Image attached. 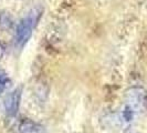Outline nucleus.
<instances>
[{"instance_id": "obj_1", "label": "nucleus", "mask_w": 147, "mask_h": 133, "mask_svg": "<svg viewBox=\"0 0 147 133\" xmlns=\"http://www.w3.org/2000/svg\"><path fill=\"white\" fill-rule=\"evenodd\" d=\"M42 15L41 8H33L24 18H22L17 26L15 33V44L18 48H22L28 42L33 29L37 27L38 22Z\"/></svg>"}, {"instance_id": "obj_2", "label": "nucleus", "mask_w": 147, "mask_h": 133, "mask_svg": "<svg viewBox=\"0 0 147 133\" xmlns=\"http://www.w3.org/2000/svg\"><path fill=\"white\" fill-rule=\"evenodd\" d=\"M146 91L142 88H132L126 92L125 110L132 112L133 114L140 111L146 103Z\"/></svg>"}, {"instance_id": "obj_7", "label": "nucleus", "mask_w": 147, "mask_h": 133, "mask_svg": "<svg viewBox=\"0 0 147 133\" xmlns=\"http://www.w3.org/2000/svg\"><path fill=\"white\" fill-rule=\"evenodd\" d=\"M3 54H5V47H3L2 43L0 42V59L3 57Z\"/></svg>"}, {"instance_id": "obj_5", "label": "nucleus", "mask_w": 147, "mask_h": 133, "mask_svg": "<svg viewBox=\"0 0 147 133\" xmlns=\"http://www.w3.org/2000/svg\"><path fill=\"white\" fill-rule=\"evenodd\" d=\"M12 18L8 12L0 14V28L1 29H9L12 26Z\"/></svg>"}, {"instance_id": "obj_4", "label": "nucleus", "mask_w": 147, "mask_h": 133, "mask_svg": "<svg viewBox=\"0 0 147 133\" xmlns=\"http://www.w3.org/2000/svg\"><path fill=\"white\" fill-rule=\"evenodd\" d=\"M18 133H47V130L42 124L24 119L18 126Z\"/></svg>"}, {"instance_id": "obj_3", "label": "nucleus", "mask_w": 147, "mask_h": 133, "mask_svg": "<svg viewBox=\"0 0 147 133\" xmlns=\"http://www.w3.org/2000/svg\"><path fill=\"white\" fill-rule=\"evenodd\" d=\"M21 93V88H18L6 96V99H5V110H6L8 115L12 117V115L17 114V112L19 110V107H20Z\"/></svg>"}, {"instance_id": "obj_6", "label": "nucleus", "mask_w": 147, "mask_h": 133, "mask_svg": "<svg viewBox=\"0 0 147 133\" xmlns=\"http://www.w3.org/2000/svg\"><path fill=\"white\" fill-rule=\"evenodd\" d=\"M9 83H10V79L8 74L3 71H0V94L8 88Z\"/></svg>"}]
</instances>
